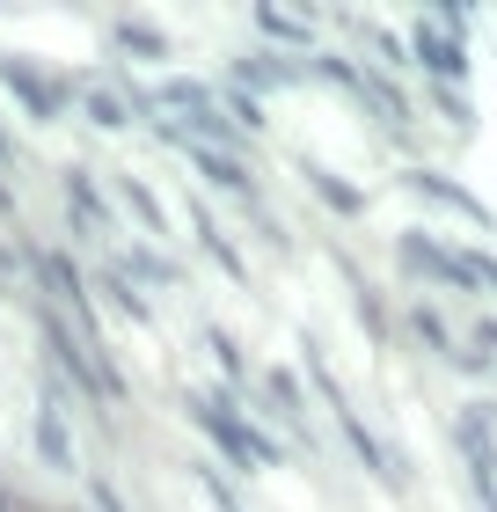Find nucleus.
<instances>
[{
    "label": "nucleus",
    "mask_w": 497,
    "mask_h": 512,
    "mask_svg": "<svg viewBox=\"0 0 497 512\" xmlns=\"http://www.w3.org/2000/svg\"><path fill=\"white\" fill-rule=\"evenodd\" d=\"M183 410H191V425L220 447V461L234 476H256V469H278V461H286V447H278L249 410H234L227 388H191V395H183Z\"/></svg>",
    "instance_id": "nucleus-1"
},
{
    "label": "nucleus",
    "mask_w": 497,
    "mask_h": 512,
    "mask_svg": "<svg viewBox=\"0 0 497 512\" xmlns=\"http://www.w3.org/2000/svg\"><path fill=\"white\" fill-rule=\"evenodd\" d=\"M307 374H315V388H322V403H329V417H337V432L351 439V454L366 461V476L381 483V491H410V483H402V469H395V454L381 447V439H373V425L359 410H351V395L337 388V374H329V359H322V344H307Z\"/></svg>",
    "instance_id": "nucleus-2"
},
{
    "label": "nucleus",
    "mask_w": 497,
    "mask_h": 512,
    "mask_svg": "<svg viewBox=\"0 0 497 512\" xmlns=\"http://www.w3.org/2000/svg\"><path fill=\"white\" fill-rule=\"evenodd\" d=\"M0 88L22 103V118H30V125H59L66 103H74V81L52 74L37 52H0Z\"/></svg>",
    "instance_id": "nucleus-3"
},
{
    "label": "nucleus",
    "mask_w": 497,
    "mask_h": 512,
    "mask_svg": "<svg viewBox=\"0 0 497 512\" xmlns=\"http://www.w3.org/2000/svg\"><path fill=\"white\" fill-rule=\"evenodd\" d=\"M402 191L424 198V205H439V213H454V220H468V227H483V235L497 227L490 205H483L476 191H468V183H454L446 169H432V161H410V169H402Z\"/></svg>",
    "instance_id": "nucleus-4"
},
{
    "label": "nucleus",
    "mask_w": 497,
    "mask_h": 512,
    "mask_svg": "<svg viewBox=\"0 0 497 512\" xmlns=\"http://www.w3.org/2000/svg\"><path fill=\"white\" fill-rule=\"evenodd\" d=\"M410 66H424V88H461L468 81V44L446 37L432 15L410 22Z\"/></svg>",
    "instance_id": "nucleus-5"
},
{
    "label": "nucleus",
    "mask_w": 497,
    "mask_h": 512,
    "mask_svg": "<svg viewBox=\"0 0 497 512\" xmlns=\"http://www.w3.org/2000/svg\"><path fill=\"white\" fill-rule=\"evenodd\" d=\"M395 264L424 278V286H446V293H461V242H446L432 235V227H410V235L395 242Z\"/></svg>",
    "instance_id": "nucleus-6"
},
{
    "label": "nucleus",
    "mask_w": 497,
    "mask_h": 512,
    "mask_svg": "<svg viewBox=\"0 0 497 512\" xmlns=\"http://www.w3.org/2000/svg\"><path fill=\"white\" fill-rule=\"evenodd\" d=\"M351 96H359L373 118H381V132H388V139H410L417 103L402 96V81H395V74H381V66H366V59H359V88H351Z\"/></svg>",
    "instance_id": "nucleus-7"
},
{
    "label": "nucleus",
    "mask_w": 497,
    "mask_h": 512,
    "mask_svg": "<svg viewBox=\"0 0 497 512\" xmlns=\"http://www.w3.org/2000/svg\"><path fill=\"white\" fill-rule=\"evenodd\" d=\"M74 96H81V110H88V125H103V132L139 125V110H132V96H125V74H74Z\"/></svg>",
    "instance_id": "nucleus-8"
},
{
    "label": "nucleus",
    "mask_w": 497,
    "mask_h": 512,
    "mask_svg": "<svg viewBox=\"0 0 497 512\" xmlns=\"http://www.w3.org/2000/svg\"><path fill=\"white\" fill-rule=\"evenodd\" d=\"M191 169H198V176L212 183V191L242 198L249 213H271V205H264V191H256V169H249L242 154H220V147H191Z\"/></svg>",
    "instance_id": "nucleus-9"
},
{
    "label": "nucleus",
    "mask_w": 497,
    "mask_h": 512,
    "mask_svg": "<svg viewBox=\"0 0 497 512\" xmlns=\"http://www.w3.org/2000/svg\"><path fill=\"white\" fill-rule=\"evenodd\" d=\"M59 191H66V213L81 220V235H110V227H117V213H110V198H103L96 169H81V161H66V169H59Z\"/></svg>",
    "instance_id": "nucleus-10"
},
{
    "label": "nucleus",
    "mask_w": 497,
    "mask_h": 512,
    "mask_svg": "<svg viewBox=\"0 0 497 512\" xmlns=\"http://www.w3.org/2000/svg\"><path fill=\"white\" fill-rule=\"evenodd\" d=\"M300 81H307V66L293 52H242L234 59V88H249L256 103L278 96V88H300Z\"/></svg>",
    "instance_id": "nucleus-11"
},
{
    "label": "nucleus",
    "mask_w": 497,
    "mask_h": 512,
    "mask_svg": "<svg viewBox=\"0 0 497 512\" xmlns=\"http://www.w3.org/2000/svg\"><path fill=\"white\" fill-rule=\"evenodd\" d=\"M37 454H44V469H59V476H74V469H81L74 432H66V388H59V381L44 388V410H37Z\"/></svg>",
    "instance_id": "nucleus-12"
},
{
    "label": "nucleus",
    "mask_w": 497,
    "mask_h": 512,
    "mask_svg": "<svg viewBox=\"0 0 497 512\" xmlns=\"http://www.w3.org/2000/svg\"><path fill=\"white\" fill-rule=\"evenodd\" d=\"M300 183H307V191H315V198H322L337 220H366V183H344L337 169H329V161L300 154Z\"/></svg>",
    "instance_id": "nucleus-13"
},
{
    "label": "nucleus",
    "mask_w": 497,
    "mask_h": 512,
    "mask_svg": "<svg viewBox=\"0 0 497 512\" xmlns=\"http://www.w3.org/2000/svg\"><path fill=\"white\" fill-rule=\"evenodd\" d=\"M410 337H417V344H432V359L461 366V337H454V322H446L439 300H410Z\"/></svg>",
    "instance_id": "nucleus-14"
},
{
    "label": "nucleus",
    "mask_w": 497,
    "mask_h": 512,
    "mask_svg": "<svg viewBox=\"0 0 497 512\" xmlns=\"http://www.w3.org/2000/svg\"><path fill=\"white\" fill-rule=\"evenodd\" d=\"M191 235H198V249H205L212 264H220V271L234 278V286H249V256L234 249V242L220 235V227H212V213H205V205H191Z\"/></svg>",
    "instance_id": "nucleus-15"
},
{
    "label": "nucleus",
    "mask_w": 497,
    "mask_h": 512,
    "mask_svg": "<svg viewBox=\"0 0 497 512\" xmlns=\"http://www.w3.org/2000/svg\"><path fill=\"white\" fill-rule=\"evenodd\" d=\"M256 388H264V395H271V417H278V425H286V432H300V439H307V395H300V381L286 374V366H271V374H264V381H256Z\"/></svg>",
    "instance_id": "nucleus-16"
},
{
    "label": "nucleus",
    "mask_w": 497,
    "mask_h": 512,
    "mask_svg": "<svg viewBox=\"0 0 497 512\" xmlns=\"http://www.w3.org/2000/svg\"><path fill=\"white\" fill-rule=\"evenodd\" d=\"M256 30L278 37V44H293V52L307 59V44H315V15H286V8H256Z\"/></svg>",
    "instance_id": "nucleus-17"
},
{
    "label": "nucleus",
    "mask_w": 497,
    "mask_h": 512,
    "mask_svg": "<svg viewBox=\"0 0 497 512\" xmlns=\"http://www.w3.org/2000/svg\"><path fill=\"white\" fill-rule=\"evenodd\" d=\"M96 286H103V300H110L117 315H132V322H154V308H147V293H139V286H132V278L117 271V264H103V271H96Z\"/></svg>",
    "instance_id": "nucleus-18"
},
{
    "label": "nucleus",
    "mask_w": 497,
    "mask_h": 512,
    "mask_svg": "<svg viewBox=\"0 0 497 512\" xmlns=\"http://www.w3.org/2000/svg\"><path fill=\"white\" fill-rule=\"evenodd\" d=\"M337 264H344V256H337ZM344 278H351V308H359V322L373 330V344H388V337H395V322H388V308H381V293H373L351 264H344Z\"/></svg>",
    "instance_id": "nucleus-19"
},
{
    "label": "nucleus",
    "mask_w": 497,
    "mask_h": 512,
    "mask_svg": "<svg viewBox=\"0 0 497 512\" xmlns=\"http://www.w3.org/2000/svg\"><path fill=\"white\" fill-rule=\"evenodd\" d=\"M110 37H117V52H139L147 66H161V59H169V37H161L154 22H132V15H125V22L110 30Z\"/></svg>",
    "instance_id": "nucleus-20"
},
{
    "label": "nucleus",
    "mask_w": 497,
    "mask_h": 512,
    "mask_svg": "<svg viewBox=\"0 0 497 512\" xmlns=\"http://www.w3.org/2000/svg\"><path fill=\"white\" fill-rule=\"evenodd\" d=\"M117 198H125V213H139V227H147V235H169V213H161V198H154L139 176H117Z\"/></svg>",
    "instance_id": "nucleus-21"
},
{
    "label": "nucleus",
    "mask_w": 497,
    "mask_h": 512,
    "mask_svg": "<svg viewBox=\"0 0 497 512\" xmlns=\"http://www.w3.org/2000/svg\"><path fill=\"white\" fill-rule=\"evenodd\" d=\"M117 271H125L132 286H139V278H147V286H176V278H183L169 256H154V249H139V242H132V256H117Z\"/></svg>",
    "instance_id": "nucleus-22"
},
{
    "label": "nucleus",
    "mask_w": 497,
    "mask_h": 512,
    "mask_svg": "<svg viewBox=\"0 0 497 512\" xmlns=\"http://www.w3.org/2000/svg\"><path fill=\"white\" fill-rule=\"evenodd\" d=\"M220 110H227V125H234V132H249V139H256V132L271 125V118H264V103H256L249 88H234V81L220 88Z\"/></svg>",
    "instance_id": "nucleus-23"
},
{
    "label": "nucleus",
    "mask_w": 497,
    "mask_h": 512,
    "mask_svg": "<svg viewBox=\"0 0 497 512\" xmlns=\"http://www.w3.org/2000/svg\"><path fill=\"white\" fill-rule=\"evenodd\" d=\"M205 344L220 352V374H227L234 388L249 395V359H242V344H234V330H220V322H212V330H205Z\"/></svg>",
    "instance_id": "nucleus-24"
},
{
    "label": "nucleus",
    "mask_w": 497,
    "mask_h": 512,
    "mask_svg": "<svg viewBox=\"0 0 497 512\" xmlns=\"http://www.w3.org/2000/svg\"><path fill=\"white\" fill-rule=\"evenodd\" d=\"M191 476H198V491L212 498V512H242V498H234V483H227L220 469H212V461H198V469H191Z\"/></svg>",
    "instance_id": "nucleus-25"
},
{
    "label": "nucleus",
    "mask_w": 497,
    "mask_h": 512,
    "mask_svg": "<svg viewBox=\"0 0 497 512\" xmlns=\"http://www.w3.org/2000/svg\"><path fill=\"white\" fill-rule=\"evenodd\" d=\"M424 96L439 103V118L454 125V132H476V110H468V96H461V88H424Z\"/></svg>",
    "instance_id": "nucleus-26"
},
{
    "label": "nucleus",
    "mask_w": 497,
    "mask_h": 512,
    "mask_svg": "<svg viewBox=\"0 0 497 512\" xmlns=\"http://www.w3.org/2000/svg\"><path fill=\"white\" fill-rule=\"evenodd\" d=\"M468 344H476V366H497V315H476V330H468Z\"/></svg>",
    "instance_id": "nucleus-27"
},
{
    "label": "nucleus",
    "mask_w": 497,
    "mask_h": 512,
    "mask_svg": "<svg viewBox=\"0 0 497 512\" xmlns=\"http://www.w3.org/2000/svg\"><path fill=\"white\" fill-rule=\"evenodd\" d=\"M88 498H96V512H125V498H117V491H110V483H103V476H96V483H88Z\"/></svg>",
    "instance_id": "nucleus-28"
},
{
    "label": "nucleus",
    "mask_w": 497,
    "mask_h": 512,
    "mask_svg": "<svg viewBox=\"0 0 497 512\" xmlns=\"http://www.w3.org/2000/svg\"><path fill=\"white\" fill-rule=\"evenodd\" d=\"M15 161H22V139H15L8 125H0V169H15Z\"/></svg>",
    "instance_id": "nucleus-29"
},
{
    "label": "nucleus",
    "mask_w": 497,
    "mask_h": 512,
    "mask_svg": "<svg viewBox=\"0 0 497 512\" xmlns=\"http://www.w3.org/2000/svg\"><path fill=\"white\" fill-rule=\"evenodd\" d=\"M0 213H15V183L8 176H0Z\"/></svg>",
    "instance_id": "nucleus-30"
},
{
    "label": "nucleus",
    "mask_w": 497,
    "mask_h": 512,
    "mask_svg": "<svg viewBox=\"0 0 497 512\" xmlns=\"http://www.w3.org/2000/svg\"><path fill=\"white\" fill-rule=\"evenodd\" d=\"M0 512H8V491H0Z\"/></svg>",
    "instance_id": "nucleus-31"
},
{
    "label": "nucleus",
    "mask_w": 497,
    "mask_h": 512,
    "mask_svg": "<svg viewBox=\"0 0 497 512\" xmlns=\"http://www.w3.org/2000/svg\"><path fill=\"white\" fill-rule=\"evenodd\" d=\"M490 512H497V498H490Z\"/></svg>",
    "instance_id": "nucleus-32"
}]
</instances>
